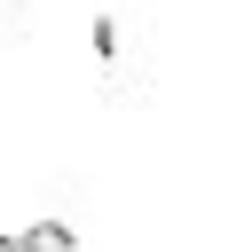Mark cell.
I'll return each instance as SVG.
<instances>
[{"mask_svg": "<svg viewBox=\"0 0 252 252\" xmlns=\"http://www.w3.org/2000/svg\"><path fill=\"white\" fill-rule=\"evenodd\" d=\"M0 252H79L71 220H32V228H0Z\"/></svg>", "mask_w": 252, "mask_h": 252, "instance_id": "obj_1", "label": "cell"}]
</instances>
